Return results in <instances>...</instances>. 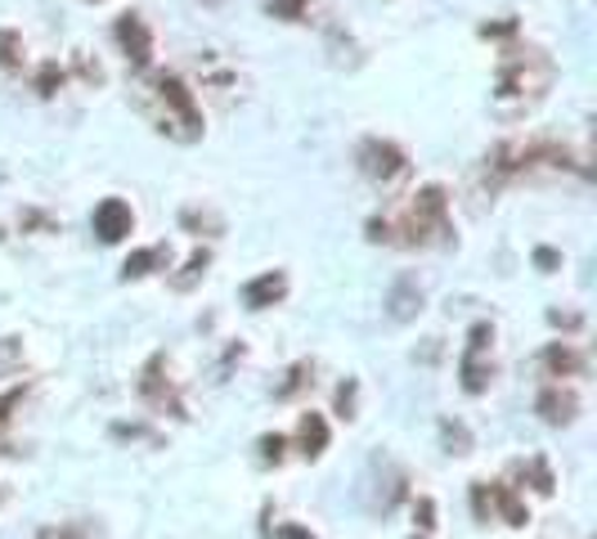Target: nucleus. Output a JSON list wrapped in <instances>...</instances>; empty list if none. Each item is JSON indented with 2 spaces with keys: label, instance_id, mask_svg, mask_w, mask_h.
<instances>
[{
  "label": "nucleus",
  "instance_id": "1",
  "mask_svg": "<svg viewBox=\"0 0 597 539\" xmlns=\"http://www.w3.org/2000/svg\"><path fill=\"white\" fill-rule=\"evenodd\" d=\"M553 81V68L539 59V50H526V54H513L499 72V90H495V108L504 118L521 113V108H530Z\"/></svg>",
  "mask_w": 597,
  "mask_h": 539
},
{
  "label": "nucleus",
  "instance_id": "2",
  "mask_svg": "<svg viewBox=\"0 0 597 539\" xmlns=\"http://www.w3.org/2000/svg\"><path fill=\"white\" fill-rule=\"evenodd\" d=\"M153 99L162 103V118H158L162 131H171L180 140H198L202 118H198V103H193V94H189V86L180 77H158L153 81Z\"/></svg>",
  "mask_w": 597,
  "mask_h": 539
},
{
  "label": "nucleus",
  "instance_id": "3",
  "mask_svg": "<svg viewBox=\"0 0 597 539\" xmlns=\"http://www.w3.org/2000/svg\"><path fill=\"white\" fill-rule=\"evenodd\" d=\"M405 243H445L449 239V221H445V193L431 184L422 189L414 202H409V216H405Z\"/></svg>",
  "mask_w": 597,
  "mask_h": 539
},
{
  "label": "nucleus",
  "instance_id": "4",
  "mask_svg": "<svg viewBox=\"0 0 597 539\" xmlns=\"http://www.w3.org/2000/svg\"><path fill=\"white\" fill-rule=\"evenodd\" d=\"M360 171L374 176V180H396V176H405V153L387 140H365L360 144Z\"/></svg>",
  "mask_w": 597,
  "mask_h": 539
},
{
  "label": "nucleus",
  "instance_id": "5",
  "mask_svg": "<svg viewBox=\"0 0 597 539\" xmlns=\"http://www.w3.org/2000/svg\"><path fill=\"white\" fill-rule=\"evenodd\" d=\"M131 230H136V216H131V207H127L122 198L99 202V211H94V234H99L103 243H122Z\"/></svg>",
  "mask_w": 597,
  "mask_h": 539
},
{
  "label": "nucleus",
  "instance_id": "6",
  "mask_svg": "<svg viewBox=\"0 0 597 539\" xmlns=\"http://www.w3.org/2000/svg\"><path fill=\"white\" fill-rule=\"evenodd\" d=\"M117 41H122V50H127V59H131L136 68H149V59H153V37H149V28H145L140 14H122V19H117Z\"/></svg>",
  "mask_w": 597,
  "mask_h": 539
},
{
  "label": "nucleus",
  "instance_id": "7",
  "mask_svg": "<svg viewBox=\"0 0 597 539\" xmlns=\"http://www.w3.org/2000/svg\"><path fill=\"white\" fill-rule=\"evenodd\" d=\"M490 338H495L490 323H476V329H471V342H467V356H462V387L467 391H486V378L490 373L481 369V356H486Z\"/></svg>",
  "mask_w": 597,
  "mask_h": 539
},
{
  "label": "nucleus",
  "instance_id": "8",
  "mask_svg": "<svg viewBox=\"0 0 597 539\" xmlns=\"http://www.w3.org/2000/svg\"><path fill=\"white\" fill-rule=\"evenodd\" d=\"M283 292H288V279H283L279 270H270V275H261V279H252V283L243 288V301H248L252 310H266V306H275Z\"/></svg>",
  "mask_w": 597,
  "mask_h": 539
},
{
  "label": "nucleus",
  "instance_id": "9",
  "mask_svg": "<svg viewBox=\"0 0 597 539\" xmlns=\"http://www.w3.org/2000/svg\"><path fill=\"white\" fill-rule=\"evenodd\" d=\"M422 310V288L414 283V279H400L396 288H391V297H387V315L396 319V323H405V319H414Z\"/></svg>",
  "mask_w": 597,
  "mask_h": 539
},
{
  "label": "nucleus",
  "instance_id": "10",
  "mask_svg": "<svg viewBox=\"0 0 597 539\" xmlns=\"http://www.w3.org/2000/svg\"><path fill=\"white\" fill-rule=\"evenodd\" d=\"M575 409H579L575 391H561V387H548V391L539 396V413H544V422H570V418H575Z\"/></svg>",
  "mask_w": 597,
  "mask_h": 539
},
{
  "label": "nucleus",
  "instance_id": "11",
  "mask_svg": "<svg viewBox=\"0 0 597 539\" xmlns=\"http://www.w3.org/2000/svg\"><path fill=\"white\" fill-rule=\"evenodd\" d=\"M301 446H306V455H310V459L328 446V422H324L319 413H306V418H301Z\"/></svg>",
  "mask_w": 597,
  "mask_h": 539
},
{
  "label": "nucleus",
  "instance_id": "12",
  "mask_svg": "<svg viewBox=\"0 0 597 539\" xmlns=\"http://www.w3.org/2000/svg\"><path fill=\"white\" fill-rule=\"evenodd\" d=\"M548 369L553 373H584V356L579 351H570V347H548Z\"/></svg>",
  "mask_w": 597,
  "mask_h": 539
},
{
  "label": "nucleus",
  "instance_id": "13",
  "mask_svg": "<svg viewBox=\"0 0 597 539\" xmlns=\"http://www.w3.org/2000/svg\"><path fill=\"white\" fill-rule=\"evenodd\" d=\"M261 6L283 19V23H306V10H310V0H261Z\"/></svg>",
  "mask_w": 597,
  "mask_h": 539
},
{
  "label": "nucleus",
  "instance_id": "14",
  "mask_svg": "<svg viewBox=\"0 0 597 539\" xmlns=\"http://www.w3.org/2000/svg\"><path fill=\"white\" fill-rule=\"evenodd\" d=\"M158 257H162V252H136V257L122 266V275H127V279H140V275H149V266H153Z\"/></svg>",
  "mask_w": 597,
  "mask_h": 539
},
{
  "label": "nucleus",
  "instance_id": "15",
  "mask_svg": "<svg viewBox=\"0 0 597 539\" xmlns=\"http://www.w3.org/2000/svg\"><path fill=\"white\" fill-rule=\"evenodd\" d=\"M306 373H310V365H297V369H292V373H288V382H283V387H279V396H283V400H288V396H297V391H301V387H306V382H310V378H306Z\"/></svg>",
  "mask_w": 597,
  "mask_h": 539
},
{
  "label": "nucleus",
  "instance_id": "16",
  "mask_svg": "<svg viewBox=\"0 0 597 539\" xmlns=\"http://www.w3.org/2000/svg\"><path fill=\"white\" fill-rule=\"evenodd\" d=\"M202 270H207V252H198V257H193V261H189V266H185V275H180V279H176V288H189V283H193V279H198V275H202Z\"/></svg>",
  "mask_w": 597,
  "mask_h": 539
},
{
  "label": "nucleus",
  "instance_id": "17",
  "mask_svg": "<svg viewBox=\"0 0 597 539\" xmlns=\"http://www.w3.org/2000/svg\"><path fill=\"white\" fill-rule=\"evenodd\" d=\"M445 441H449V446H458L454 455H462V450H467V427H458V422H445Z\"/></svg>",
  "mask_w": 597,
  "mask_h": 539
},
{
  "label": "nucleus",
  "instance_id": "18",
  "mask_svg": "<svg viewBox=\"0 0 597 539\" xmlns=\"http://www.w3.org/2000/svg\"><path fill=\"white\" fill-rule=\"evenodd\" d=\"M10 50H19V37L14 32H0V63H14Z\"/></svg>",
  "mask_w": 597,
  "mask_h": 539
},
{
  "label": "nucleus",
  "instance_id": "19",
  "mask_svg": "<svg viewBox=\"0 0 597 539\" xmlns=\"http://www.w3.org/2000/svg\"><path fill=\"white\" fill-rule=\"evenodd\" d=\"M350 405H355V387H341V391H337V409H341L346 418H350Z\"/></svg>",
  "mask_w": 597,
  "mask_h": 539
},
{
  "label": "nucleus",
  "instance_id": "20",
  "mask_svg": "<svg viewBox=\"0 0 597 539\" xmlns=\"http://www.w3.org/2000/svg\"><path fill=\"white\" fill-rule=\"evenodd\" d=\"M261 450H266V459H279V455H283V437H266Z\"/></svg>",
  "mask_w": 597,
  "mask_h": 539
},
{
  "label": "nucleus",
  "instance_id": "21",
  "mask_svg": "<svg viewBox=\"0 0 597 539\" xmlns=\"http://www.w3.org/2000/svg\"><path fill=\"white\" fill-rule=\"evenodd\" d=\"M41 539H86V530H46Z\"/></svg>",
  "mask_w": 597,
  "mask_h": 539
},
{
  "label": "nucleus",
  "instance_id": "22",
  "mask_svg": "<svg viewBox=\"0 0 597 539\" xmlns=\"http://www.w3.org/2000/svg\"><path fill=\"white\" fill-rule=\"evenodd\" d=\"M279 539H315V535H306V530H297V526H279Z\"/></svg>",
  "mask_w": 597,
  "mask_h": 539
},
{
  "label": "nucleus",
  "instance_id": "23",
  "mask_svg": "<svg viewBox=\"0 0 597 539\" xmlns=\"http://www.w3.org/2000/svg\"><path fill=\"white\" fill-rule=\"evenodd\" d=\"M535 261H539V266H557V252H548V248H539V252H535Z\"/></svg>",
  "mask_w": 597,
  "mask_h": 539
}]
</instances>
